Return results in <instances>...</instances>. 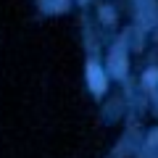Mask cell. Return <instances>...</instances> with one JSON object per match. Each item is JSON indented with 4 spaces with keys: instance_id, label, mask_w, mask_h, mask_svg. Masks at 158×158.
<instances>
[{
    "instance_id": "1",
    "label": "cell",
    "mask_w": 158,
    "mask_h": 158,
    "mask_svg": "<svg viewBox=\"0 0 158 158\" xmlns=\"http://www.w3.org/2000/svg\"><path fill=\"white\" fill-rule=\"evenodd\" d=\"M87 79H90L92 92H98V95H100V92L106 90V77H103V71H100V66H98V63H90V66H87Z\"/></svg>"
},
{
    "instance_id": "2",
    "label": "cell",
    "mask_w": 158,
    "mask_h": 158,
    "mask_svg": "<svg viewBox=\"0 0 158 158\" xmlns=\"http://www.w3.org/2000/svg\"><path fill=\"white\" fill-rule=\"evenodd\" d=\"M111 71H113V77H124V71H127L124 50H121V48H116V50L111 53Z\"/></svg>"
},
{
    "instance_id": "3",
    "label": "cell",
    "mask_w": 158,
    "mask_h": 158,
    "mask_svg": "<svg viewBox=\"0 0 158 158\" xmlns=\"http://www.w3.org/2000/svg\"><path fill=\"white\" fill-rule=\"evenodd\" d=\"M66 6H69V0H40V8L45 13H61L66 11Z\"/></svg>"
}]
</instances>
